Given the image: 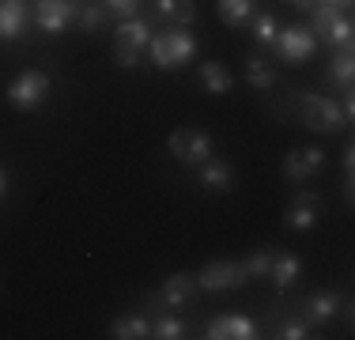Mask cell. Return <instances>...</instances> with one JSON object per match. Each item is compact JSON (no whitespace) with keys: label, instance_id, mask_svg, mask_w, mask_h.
Segmentation results:
<instances>
[{"label":"cell","instance_id":"obj_22","mask_svg":"<svg viewBox=\"0 0 355 340\" xmlns=\"http://www.w3.org/2000/svg\"><path fill=\"white\" fill-rule=\"evenodd\" d=\"M246 83H250V87H257V91L276 87V72L268 68V61L261 53H250L246 57Z\"/></svg>","mask_w":355,"mask_h":340},{"label":"cell","instance_id":"obj_19","mask_svg":"<svg viewBox=\"0 0 355 340\" xmlns=\"http://www.w3.org/2000/svg\"><path fill=\"white\" fill-rule=\"evenodd\" d=\"M200 83H205L212 95H227L234 87V76L223 61H200Z\"/></svg>","mask_w":355,"mask_h":340},{"label":"cell","instance_id":"obj_11","mask_svg":"<svg viewBox=\"0 0 355 340\" xmlns=\"http://www.w3.org/2000/svg\"><path fill=\"white\" fill-rule=\"evenodd\" d=\"M208 340H253L257 337V325L246 318V314H219V318L208 321Z\"/></svg>","mask_w":355,"mask_h":340},{"label":"cell","instance_id":"obj_2","mask_svg":"<svg viewBox=\"0 0 355 340\" xmlns=\"http://www.w3.org/2000/svg\"><path fill=\"white\" fill-rule=\"evenodd\" d=\"M49 76L42 72V68H27V72H19L12 83H8V102H12L15 110H23V114H31V110H38L42 102L49 99Z\"/></svg>","mask_w":355,"mask_h":340},{"label":"cell","instance_id":"obj_15","mask_svg":"<svg viewBox=\"0 0 355 340\" xmlns=\"http://www.w3.org/2000/svg\"><path fill=\"white\" fill-rule=\"evenodd\" d=\"M27 19H31V4L27 0H0V38L12 42L27 31Z\"/></svg>","mask_w":355,"mask_h":340},{"label":"cell","instance_id":"obj_16","mask_svg":"<svg viewBox=\"0 0 355 340\" xmlns=\"http://www.w3.org/2000/svg\"><path fill=\"white\" fill-rule=\"evenodd\" d=\"M200 185H205L208 193H231L234 189V167L219 155L205 159V163H200Z\"/></svg>","mask_w":355,"mask_h":340},{"label":"cell","instance_id":"obj_4","mask_svg":"<svg viewBox=\"0 0 355 340\" xmlns=\"http://www.w3.org/2000/svg\"><path fill=\"white\" fill-rule=\"evenodd\" d=\"M166 144H171V155L185 167H200L205 159L216 155V144L205 129H174Z\"/></svg>","mask_w":355,"mask_h":340},{"label":"cell","instance_id":"obj_26","mask_svg":"<svg viewBox=\"0 0 355 340\" xmlns=\"http://www.w3.org/2000/svg\"><path fill=\"white\" fill-rule=\"evenodd\" d=\"M246 280H268V269H272V250H253L246 261H239Z\"/></svg>","mask_w":355,"mask_h":340},{"label":"cell","instance_id":"obj_28","mask_svg":"<svg viewBox=\"0 0 355 340\" xmlns=\"http://www.w3.org/2000/svg\"><path fill=\"white\" fill-rule=\"evenodd\" d=\"M106 8L114 15H121V19H132L140 12V0H106Z\"/></svg>","mask_w":355,"mask_h":340},{"label":"cell","instance_id":"obj_31","mask_svg":"<svg viewBox=\"0 0 355 340\" xmlns=\"http://www.w3.org/2000/svg\"><path fill=\"white\" fill-rule=\"evenodd\" d=\"M325 4H333V8H340V12H344V8H352V0H325Z\"/></svg>","mask_w":355,"mask_h":340},{"label":"cell","instance_id":"obj_12","mask_svg":"<svg viewBox=\"0 0 355 340\" xmlns=\"http://www.w3.org/2000/svg\"><path fill=\"white\" fill-rule=\"evenodd\" d=\"M318 208H321V197H318L314 189H302L299 197L291 201L287 216H284L287 231H310V227L318 223Z\"/></svg>","mask_w":355,"mask_h":340},{"label":"cell","instance_id":"obj_7","mask_svg":"<svg viewBox=\"0 0 355 340\" xmlns=\"http://www.w3.org/2000/svg\"><path fill=\"white\" fill-rule=\"evenodd\" d=\"M276 53H280V61L287 65H302L314 57L318 49V38L310 34V27H302V23H295V27H280V34H276Z\"/></svg>","mask_w":355,"mask_h":340},{"label":"cell","instance_id":"obj_13","mask_svg":"<svg viewBox=\"0 0 355 340\" xmlns=\"http://www.w3.org/2000/svg\"><path fill=\"white\" fill-rule=\"evenodd\" d=\"M336 310H340V295L336 291H314V295H306V303H302V321H306L310 329L329 325V321L336 318Z\"/></svg>","mask_w":355,"mask_h":340},{"label":"cell","instance_id":"obj_8","mask_svg":"<svg viewBox=\"0 0 355 340\" xmlns=\"http://www.w3.org/2000/svg\"><path fill=\"white\" fill-rule=\"evenodd\" d=\"M321 170H325V148H318V144L295 148V151H287V159H284V182L302 185V182H310V178H318Z\"/></svg>","mask_w":355,"mask_h":340},{"label":"cell","instance_id":"obj_27","mask_svg":"<svg viewBox=\"0 0 355 340\" xmlns=\"http://www.w3.org/2000/svg\"><path fill=\"white\" fill-rule=\"evenodd\" d=\"M276 337H284V340H306V337H314V333H310V325L302 318H291V321H284V325H280V333H276Z\"/></svg>","mask_w":355,"mask_h":340},{"label":"cell","instance_id":"obj_33","mask_svg":"<svg viewBox=\"0 0 355 340\" xmlns=\"http://www.w3.org/2000/svg\"><path fill=\"white\" fill-rule=\"evenodd\" d=\"M80 4H91V0H80Z\"/></svg>","mask_w":355,"mask_h":340},{"label":"cell","instance_id":"obj_18","mask_svg":"<svg viewBox=\"0 0 355 340\" xmlns=\"http://www.w3.org/2000/svg\"><path fill=\"white\" fill-rule=\"evenodd\" d=\"M110 337L114 340H148L151 337V321L144 314H125V318L110 321Z\"/></svg>","mask_w":355,"mask_h":340},{"label":"cell","instance_id":"obj_20","mask_svg":"<svg viewBox=\"0 0 355 340\" xmlns=\"http://www.w3.org/2000/svg\"><path fill=\"white\" fill-rule=\"evenodd\" d=\"M325 76L336 83V87H344V91L352 87V76H355V57H352V46H348V49H336V53H333V61H329V68H325Z\"/></svg>","mask_w":355,"mask_h":340},{"label":"cell","instance_id":"obj_6","mask_svg":"<svg viewBox=\"0 0 355 340\" xmlns=\"http://www.w3.org/2000/svg\"><path fill=\"white\" fill-rule=\"evenodd\" d=\"M242 284H246V272H242L239 261H227V257L208 261V265L197 272L200 291H239Z\"/></svg>","mask_w":355,"mask_h":340},{"label":"cell","instance_id":"obj_17","mask_svg":"<svg viewBox=\"0 0 355 340\" xmlns=\"http://www.w3.org/2000/svg\"><path fill=\"white\" fill-rule=\"evenodd\" d=\"M299 276H302V257H299V253H272L268 280H272L276 291H287V287H291Z\"/></svg>","mask_w":355,"mask_h":340},{"label":"cell","instance_id":"obj_3","mask_svg":"<svg viewBox=\"0 0 355 340\" xmlns=\"http://www.w3.org/2000/svg\"><path fill=\"white\" fill-rule=\"evenodd\" d=\"M302 125H306L310 133H340L344 125V110L340 102H333L329 95H306L302 99Z\"/></svg>","mask_w":355,"mask_h":340},{"label":"cell","instance_id":"obj_29","mask_svg":"<svg viewBox=\"0 0 355 340\" xmlns=\"http://www.w3.org/2000/svg\"><path fill=\"white\" fill-rule=\"evenodd\" d=\"M340 163H344V174L352 178V170H355V148L348 144V148H344V155H340Z\"/></svg>","mask_w":355,"mask_h":340},{"label":"cell","instance_id":"obj_9","mask_svg":"<svg viewBox=\"0 0 355 340\" xmlns=\"http://www.w3.org/2000/svg\"><path fill=\"white\" fill-rule=\"evenodd\" d=\"M80 8V0H35V23L46 34H61L69 31V23H76Z\"/></svg>","mask_w":355,"mask_h":340},{"label":"cell","instance_id":"obj_24","mask_svg":"<svg viewBox=\"0 0 355 340\" xmlns=\"http://www.w3.org/2000/svg\"><path fill=\"white\" fill-rule=\"evenodd\" d=\"M185 333H189V325L182 318H174V314L151 318V340H182Z\"/></svg>","mask_w":355,"mask_h":340},{"label":"cell","instance_id":"obj_25","mask_svg":"<svg viewBox=\"0 0 355 340\" xmlns=\"http://www.w3.org/2000/svg\"><path fill=\"white\" fill-rule=\"evenodd\" d=\"M106 19H110V8L106 4H83L80 8V15H76V23H80V31H87V34H95V31H103L106 27Z\"/></svg>","mask_w":355,"mask_h":340},{"label":"cell","instance_id":"obj_10","mask_svg":"<svg viewBox=\"0 0 355 340\" xmlns=\"http://www.w3.org/2000/svg\"><path fill=\"white\" fill-rule=\"evenodd\" d=\"M197 276L193 272H174V276H166L163 284H159V291H155V303L159 306H166V310H174V306H185V303H193L197 299Z\"/></svg>","mask_w":355,"mask_h":340},{"label":"cell","instance_id":"obj_32","mask_svg":"<svg viewBox=\"0 0 355 340\" xmlns=\"http://www.w3.org/2000/svg\"><path fill=\"white\" fill-rule=\"evenodd\" d=\"M4 193H8V174L0 170V197H4Z\"/></svg>","mask_w":355,"mask_h":340},{"label":"cell","instance_id":"obj_21","mask_svg":"<svg viewBox=\"0 0 355 340\" xmlns=\"http://www.w3.org/2000/svg\"><path fill=\"white\" fill-rule=\"evenodd\" d=\"M219 19L227 23V27H242V23L253 19V12H257V0H219Z\"/></svg>","mask_w":355,"mask_h":340},{"label":"cell","instance_id":"obj_14","mask_svg":"<svg viewBox=\"0 0 355 340\" xmlns=\"http://www.w3.org/2000/svg\"><path fill=\"white\" fill-rule=\"evenodd\" d=\"M151 15L166 27H189L197 19V4L193 0H151Z\"/></svg>","mask_w":355,"mask_h":340},{"label":"cell","instance_id":"obj_23","mask_svg":"<svg viewBox=\"0 0 355 340\" xmlns=\"http://www.w3.org/2000/svg\"><path fill=\"white\" fill-rule=\"evenodd\" d=\"M250 27H253V42H257V46H272L276 34H280V19H276L272 12H253Z\"/></svg>","mask_w":355,"mask_h":340},{"label":"cell","instance_id":"obj_30","mask_svg":"<svg viewBox=\"0 0 355 340\" xmlns=\"http://www.w3.org/2000/svg\"><path fill=\"white\" fill-rule=\"evenodd\" d=\"M287 4H295V8H302V12H310V8L318 4V0H287Z\"/></svg>","mask_w":355,"mask_h":340},{"label":"cell","instance_id":"obj_5","mask_svg":"<svg viewBox=\"0 0 355 340\" xmlns=\"http://www.w3.org/2000/svg\"><path fill=\"white\" fill-rule=\"evenodd\" d=\"M148 42H151V27L140 19V15L121 19V27H117V65H121V68H137L140 53L148 49Z\"/></svg>","mask_w":355,"mask_h":340},{"label":"cell","instance_id":"obj_1","mask_svg":"<svg viewBox=\"0 0 355 340\" xmlns=\"http://www.w3.org/2000/svg\"><path fill=\"white\" fill-rule=\"evenodd\" d=\"M148 49H151V61H155V68L171 72V68H182L185 61H193V53H197V38H193L185 27H171V31L151 34Z\"/></svg>","mask_w":355,"mask_h":340}]
</instances>
